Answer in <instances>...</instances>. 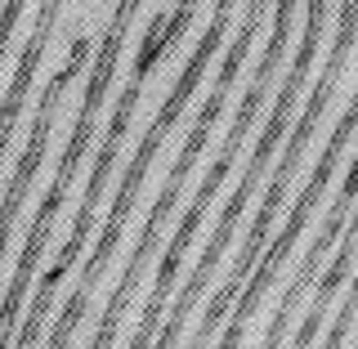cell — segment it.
<instances>
[{
  "label": "cell",
  "instance_id": "obj_6",
  "mask_svg": "<svg viewBox=\"0 0 358 349\" xmlns=\"http://www.w3.org/2000/svg\"><path fill=\"white\" fill-rule=\"evenodd\" d=\"M291 18H296V0H273V36H268L264 59H260V67H255V76H251V85H246V94H242V108L233 112V126H229V134H224V148H220L224 157H238L242 139L251 134L255 117H260L264 94H268V85H273L278 63H282L287 41H291Z\"/></svg>",
  "mask_w": 358,
  "mask_h": 349
},
{
  "label": "cell",
  "instance_id": "obj_10",
  "mask_svg": "<svg viewBox=\"0 0 358 349\" xmlns=\"http://www.w3.org/2000/svg\"><path fill=\"white\" fill-rule=\"evenodd\" d=\"M354 318H358V278L350 283V291H345V305H341V313L331 318V327H327V341H322V349H341L345 341H350Z\"/></svg>",
  "mask_w": 358,
  "mask_h": 349
},
{
  "label": "cell",
  "instance_id": "obj_4",
  "mask_svg": "<svg viewBox=\"0 0 358 349\" xmlns=\"http://www.w3.org/2000/svg\"><path fill=\"white\" fill-rule=\"evenodd\" d=\"M143 85H148V76L130 72V81H126V90H121V99H117V108H112V121H108V134H103V143H99V152H94V175H90V184H85V197H81V211H76V224H72V233H67V242L59 246L54 264L45 269V273H54L59 283L72 273V264L81 260V251H85V238H90V229H94V211H99V201H103V193H108L112 166H117L121 139H126V130H130V117H134V104H139Z\"/></svg>",
  "mask_w": 358,
  "mask_h": 349
},
{
  "label": "cell",
  "instance_id": "obj_2",
  "mask_svg": "<svg viewBox=\"0 0 358 349\" xmlns=\"http://www.w3.org/2000/svg\"><path fill=\"white\" fill-rule=\"evenodd\" d=\"M354 130H358V90H354L350 108H345V117L336 121V130H331V139H327V148H322V157L313 162V175H309V184L300 188L296 206H291V215H287V229L278 233L273 242H268V251H260V260H255V269H251V287H242L238 296H233V300H238V313H233V318H238V322H246V327H251V318H255V309H260L264 291L273 287V278L287 269L291 251H296L300 233H305V224H309V215H313V206H318V201H322V193L331 188V179H336V166H341V152L350 148Z\"/></svg>",
  "mask_w": 358,
  "mask_h": 349
},
{
  "label": "cell",
  "instance_id": "obj_12",
  "mask_svg": "<svg viewBox=\"0 0 358 349\" xmlns=\"http://www.w3.org/2000/svg\"><path fill=\"white\" fill-rule=\"evenodd\" d=\"M242 336H246V322H238V318H233L229 327H224V341H220L215 349H238V345H242Z\"/></svg>",
  "mask_w": 358,
  "mask_h": 349
},
{
  "label": "cell",
  "instance_id": "obj_8",
  "mask_svg": "<svg viewBox=\"0 0 358 349\" xmlns=\"http://www.w3.org/2000/svg\"><path fill=\"white\" fill-rule=\"evenodd\" d=\"M63 0H41L36 9V27H31L27 45L18 54V67H14V81H9L5 99H0V157L9 152V139H14V126H18V112L27 104V90L36 81V67L45 63V50H50V36H54V18H59Z\"/></svg>",
  "mask_w": 358,
  "mask_h": 349
},
{
  "label": "cell",
  "instance_id": "obj_1",
  "mask_svg": "<svg viewBox=\"0 0 358 349\" xmlns=\"http://www.w3.org/2000/svg\"><path fill=\"white\" fill-rule=\"evenodd\" d=\"M354 41H358V0H341V22H336V36H331L327 59H322V76H318V85H313V94H309V108L300 112V121L291 126L287 152H282V162H278L273 179H268V193H264L260 211H255V220H251V233H246L238 260H233L229 283H224V287L233 291V296L242 291L246 273H251L255 260H260L264 238H268V229H273V215L282 211V201H287V193H291V184H296V175H300V162H305V148L313 143V130L322 126V117H327V108H331V99H336V85H341V72H345V63H350Z\"/></svg>",
  "mask_w": 358,
  "mask_h": 349
},
{
  "label": "cell",
  "instance_id": "obj_9",
  "mask_svg": "<svg viewBox=\"0 0 358 349\" xmlns=\"http://www.w3.org/2000/svg\"><path fill=\"white\" fill-rule=\"evenodd\" d=\"M162 27H166V14H152L148 18V27H143V45H139V54H134V72L139 76H152L157 72V63H162Z\"/></svg>",
  "mask_w": 358,
  "mask_h": 349
},
{
  "label": "cell",
  "instance_id": "obj_11",
  "mask_svg": "<svg viewBox=\"0 0 358 349\" xmlns=\"http://www.w3.org/2000/svg\"><path fill=\"white\" fill-rule=\"evenodd\" d=\"M22 9H27V0H5V9H0V59H5L9 41H14V27H18Z\"/></svg>",
  "mask_w": 358,
  "mask_h": 349
},
{
  "label": "cell",
  "instance_id": "obj_13",
  "mask_svg": "<svg viewBox=\"0 0 358 349\" xmlns=\"http://www.w3.org/2000/svg\"><path fill=\"white\" fill-rule=\"evenodd\" d=\"M354 349H358V345H354Z\"/></svg>",
  "mask_w": 358,
  "mask_h": 349
},
{
  "label": "cell",
  "instance_id": "obj_5",
  "mask_svg": "<svg viewBox=\"0 0 358 349\" xmlns=\"http://www.w3.org/2000/svg\"><path fill=\"white\" fill-rule=\"evenodd\" d=\"M179 193H184V188L171 184V179H166V188L157 193L152 211H148V224L139 229V242H134L130 260H126V269H121V283L112 287V300L103 305V318H99V327H94L90 349H112V341H117V327H121V318H126V309H130V300H134V287H139V278H143V264L152 260L157 242H162V229H166V220H171Z\"/></svg>",
  "mask_w": 358,
  "mask_h": 349
},
{
  "label": "cell",
  "instance_id": "obj_7",
  "mask_svg": "<svg viewBox=\"0 0 358 349\" xmlns=\"http://www.w3.org/2000/svg\"><path fill=\"white\" fill-rule=\"evenodd\" d=\"M201 220H206V206H201V201H188V211H184V220H179V229H175L171 246L162 251L157 283H152V291H148V300H143V318H139V327H134V336H130V345H126V349H152V336H157V327H162L166 296H171L179 269H184V255H188V246H193V238H197Z\"/></svg>",
  "mask_w": 358,
  "mask_h": 349
},
{
  "label": "cell",
  "instance_id": "obj_3",
  "mask_svg": "<svg viewBox=\"0 0 358 349\" xmlns=\"http://www.w3.org/2000/svg\"><path fill=\"white\" fill-rule=\"evenodd\" d=\"M85 54H90V41H85V36H76L72 45H67V63L50 76V85L41 90V104H36V121H31L27 148H22L18 166H14V179H9L5 197H0V260H5V251H9V233H14V220H18L22 201H27V193H31V179H36L41 162H45V152H50V134H54V117H59L63 90L72 85L76 76H81Z\"/></svg>",
  "mask_w": 358,
  "mask_h": 349
}]
</instances>
